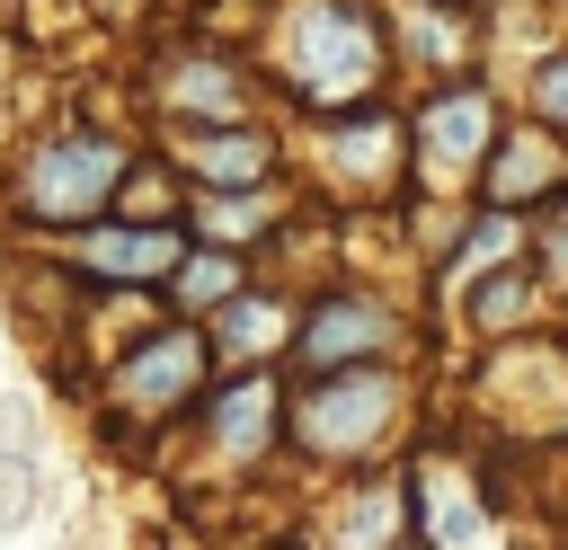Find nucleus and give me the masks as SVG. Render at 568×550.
Segmentation results:
<instances>
[{"label": "nucleus", "mask_w": 568, "mask_h": 550, "mask_svg": "<svg viewBox=\"0 0 568 550\" xmlns=\"http://www.w3.org/2000/svg\"><path fill=\"white\" fill-rule=\"evenodd\" d=\"M53 266L80 284V293H160L169 266L186 257V222H133V213H98L62 240H44Z\"/></svg>", "instance_id": "nucleus-11"}, {"label": "nucleus", "mask_w": 568, "mask_h": 550, "mask_svg": "<svg viewBox=\"0 0 568 550\" xmlns=\"http://www.w3.org/2000/svg\"><path fill=\"white\" fill-rule=\"evenodd\" d=\"M204 9H222V0H160V18H204Z\"/></svg>", "instance_id": "nucleus-25"}, {"label": "nucleus", "mask_w": 568, "mask_h": 550, "mask_svg": "<svg viewBox=\"0 0 568 550\" xmlns=\"http://www.w3.org/2000/svg\"><path fill=\"white\" fill-rule=\"evenodd\" d=\"M382 35H390L399 98L462 80V71H488V9L479 0H382Z\"/></svg>", "instance_id": "nucleus-12"}, {"label": "nucleus", "mask_w": 568, "mask_h": 550, "mask_svg": "<svg viewBox=\"0 0 568 550\" xmlns=\"http://www.w3.org/2000/svg\"><path fill=\"white\" fill-rule=\"evenodd\" d=\"M124 98L142 115V133H186V124H240V115H284L257 53L213 27V18H151V35L124 62Z\"/></svg>", "instance_id": "nucleus-3"}, {"label": "nucleus", "mask_w": 568, "mask_h": 550, "mask_svg": "<svg viewBox=\"0 0 568 550\" xmlns=\"http://www.w3.org/2000/svg\"><path fill=\"white\" fill-rule=\"evenodd\" d=\"M204 18L257 53L284 115H346V106L399 98L382 0H222Z\"/></svg>", "instance_id": "nucleus-1"}, {"label": "nucleus", "mask_w": 568, "mask_h": 550, "mask_svg": "<svg viewBox=\"0 0 568 550\" xmlns=\"http://www.w3.org/2000/svg\"><path fill=\"white\" fill-rule=\"evenodd\" d=\"M426 346V319L373 284V275H328L302 293V328H293V355L284 373H346V364H408Z\"/></svg>", "instance_id": "nucleus-8"}, {"label": "nucleus", "mask_w": 568, "mask_h": 550, "mask_svg": "<svg viewBox=\"0 0 568 550\" xmlns=\"http://www.w3.org/2000/svg\"><path fill=\"white\" fill-rule=\"evenodd\" d=\"M89 381H98V417H106L115 435H169V426L204 399V381H213L204 319H178V310L142 319Z\"/></svg>", "instance_id": "nucleus-7"}, {"label": "nucleus", "mask_w": 568, "mask_h": 550, "mask_svg": "<svg viewBox=\"0 0 568 550\" xmlns=\"http://www.w3.org/2000/svg\"><path fill=\"white\" fill-rule=\"evenodd\" d=\"M186 186L222 195V186H266V177H293V151H284V115H240V124H186V133H142Z\"/></svg>", "instance_id": "nucleus-13"}, {"label": "nucleus", "mask_w": 568, "mask_h": 550, "mask_svg": "<svg viewBox=\"0 0 568 550\" xmlns=\"http://www.w3.org/2000/svg\"><path fill=\"white\" fill-rule=\"evenodd\" d=\"M133 160H142V133L115 124V115H98V106H80V98L53 106V115H36L9 142V169H0V222H9V240L44 248V240L115 213V186H124Z\"/></svg>", "instance_id": "nucleus-2"}, {"label": "nucleus", "mask_w": 568, "mask_h": 550, "mask_svg": "<svg viewBox=\"0 0 568 550\" xmlns=\"http://www.w3.org/2000/svg\"><path fill=\"white\" fill-rule=\"evenodd\" d=\"M541 9H550V27H559V35H568V0H541Z\"/></svg>", "instance_id": "nucleus-26"}, {"label": "nucleus", "mask_w": 568, "mask_h": 550, "mask_svg": "<svg viewBox=\"0 0 568 550\" xmlns=\"http://www.w3.org/2000/svg\"><path fill=\"white\" fill-rule=\"evenodd\" d=\"M408 204H479V169L497 151V124L515 115L497 71H462L435 89H408Z\"/></svg>", "instance_id": "nucleus-6"}, {"label": "nucleus", "mask_w": 568, "mask_h": 550, "mask_svg": "<svg viewBox=\"0 0 568 550\" xmlns=\"http://www.w3.org/2000/svg\"><path fill=\"white\" fill-rule=\"evenodd\" d=\"M186 240H213V248H240V257H266V240L284 222H302V177H266V186H186Z\"/></svg>", "instance_id": "nucleus-17"}, {"label": "nucleus", "mask_w": 568, "mask_h": 550, "mask_svg": "<svg viewBox=\"0 0 568 550\" xmlns=\"http://www.w3.org/2000/svg\"><path fill=\"white\" fill-rule=\"evenodd\" d=\"M568 195V133H550L541 115H506L497 124V151H488V169H479V204H497V213H550Z\"/></svg>", "instance_id": "nucleus-15"}, {"label": "nucleus", "mask_w": 568, "mask_h": 550, "mask_svg": "<svg viewBox=\"0 0 568 550\" xmlns=\"http://www.w3.org/2000/svg\"><path fill=\"white\" fill-rule=\"evenodd\" d=\"M408 550H506V506L470 452H408Z\"/></svg>", "instance_id": "nucleus-10"}, {"label": "nucleus", "mask_w": 568, "mask_h": 550, "mask_svg": "<svg viewBox=\"0 0 568 550\" xmlns=\"http://www.w3.org/2000/svg\"><path fill=\"white\" fill-rule=\"evenodd\" d=\"M311 532H320L328 550H408V461L346 470Z\"/></svg>", "instance_id": "nucleus-16"}, {"label": "nucleus", "mask_w": 568, "mask_h": 550, "mask_svg": "<svg viewBox=\"0 0 568 550\" xmlns=\"http://www.w3.org/2000/svg\"><path fill=\"white\" fill-rule=\"evenodd\" d=\"M0 444H9V452H36V408H27L18 390L0 399Z\"/></svg>", "instance_id": "nucleus-24"}, {"label": "nucleus", "mask_w": 568, "mask_h": 550, "mask_svg": "<svg viewBox=\"0 0 568 550\" xmlns=\"http://www.w3.org/2000/svg\"><path fill=\"white\" fill-rule=\"evenodd\" d=\"M257 275V257H240V248H213V240H186V257L169 266V284H160V302L178 310V319H213L240 284Z\"/></svg>", "instance_id": "nucleus-19"}, {"label": "nucleus", "mask_w": 568, "mask_h": 550, "mask_svg": "<svg viewBox=\"0 0 568 550\" xmlns=\"http://www.w3.org/2000/svg\"><path fill=\"white\" fill-rule=\"evenodd\" d=\"M115 213H133V222H178V213H186V177L142 142V160H133L124 186H115Z\"/></svg>", "instance_id": "nucleus-21"}, {"label": "nucleus", "mask_w": 568, "mask_h": 550, "mask_svg": "<svg viewBox=\"0 0 568 550\" xmlns=\"http://www.w3.org/2000/svg\"><path fill=\"white\" fill-rule=\"evenodd\" d=\"M479 9H497V0H479Z\"/></svg>", "instance_id": "nucleus-27"}, {"label": "nucleus", "mask_w": 568, "mask_h": 550, "mask_svg": "<svg viewBox=\"0 0 568 550\" xmlns=\"http://www.w3.org/2000/svg\"><path fill=\"white\" fill-rule=\"evenodd\" d=\"M293 328H302V284H275L266 266L204 319V346H213V373H284L293 355Z\"/></svg>", "instance_id": "nucleus-14"}, {"label": "nucleus", "mask_w": 568, "mask_h": 550, "mask_svg": "<svg viewBox=\"0 0 568 550\" xmlns=\"http://www.w3.org/2000/svg\"><path fill=\"white\" fill-rule=\"evenodd\" d=\"M453 310H462V328L470 337H524V328H541V310H550V284L532 275V248L524 257H506V266H488V275H470V284H453Z\"/></svg>", "instance_id": "nucleus-18"}, {"label": "nucleus", "mask_w": 568, "mask_h": 550, "mask_svg": "<svg viewBox=\"0 0 568 550\" xmlns=\"http://www.w3.org/2000/svg\"><path fill=\"white\" fill-rule=\"evenodd\" d=\"M532 275L550 284V302L568 293V195L550 213H532Z\"/></svg>", "instance_id": "nucleus-23"}, {"label": "nucleus", "mask_w": 568, "mask_h": 550, "mask_svg": "<svg viewBox=\"0 0 568 550\" xmlns=\"http://www.w3.org/2000/svg\"><path fill=\"white\" fill-rule=\"evenodd\" d=\"M36 506H44V470H36V452H9V444H0V532H27Z\"/></svg>", "instance_id": "nucleus-22"}, {"label": "nucleus", "mask_w": 568, "mask_h": 550, "mask_svg": "<svg viewBox=\"0 0 568 550\" xmlns=\"http://www.w3.org/2000/svg\"><path fill=\"white\" fill-rule=\"evenodd\" d=\"M506 98H515L524 115H541L550 133H568V35H550L532 62H515V71H506Z\"/></svg>", "instance_id": "nucleus-20"}, {"label": "nucleus", "mask_w": 568, "mask_h": 550, "mask_svg": "<svg viewBox=\"0 0 568 550\" xmlns=\"http://www.w3.org/2000/svg\"><path fill=\"white\" fill-rule=\"evenodd\" d=\"M417 373L408 364H346V373H284V452L346 479L408 444Z\"/></svg>", "instance_id": "nucleus-4"}, {"label": "nucleus", "mask_w": 568, "mask_h": 550, "mask_svg": "<svg viewBox=\"0 0 568 550\" xmlns=\"http://www.w3.org/2000/svg\"><path fill=\"white\" fill-rule=\"evenodd\" d=\"M186 444L222 479H257L284 461V373H213L186 408Z\"/></svg>", "instance_id": "nucleus-9"}, {"label": "nucleus", "mask_w": 568, "mask_h": 550, "mask_svg": "<svg viewBox=\"0 0 568 550\" xmlns=\"http://www.w3.org/2000/svg\"><path fill=\"white\" fill-rule=\"evenodd\" d=\"M284 151H293L302 195H320L346 222L408 204V106L399 98H373L346 115H284Z\"/></svg>", "instance_id": "nucleus-5"}]
</instances>
